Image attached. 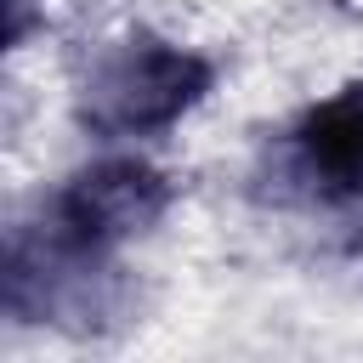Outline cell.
<instances>
[{
  "instance_id": "6da1fadb",
  "label": "cell",
  "mask_w": 363,
  "mask_h": 363,
  "mask_svg": "<svg viewBox=\"0 0 363 363\" xmlns=\"http://www.w3.org/2000/svg\"><path fill=\"white\" fill-rule=\"evenodd\" d=\"M221 62L159 28H125L102 40L74 79V125L96 147H142L170 136L210 102Z\"/></svg>"
},
{
  "instance_id": "7a4b0ae2",
  "label": "cell",
  "mask_w": 363,
  "mask_h": 363,
  "mask_svg": "<svg viewBox=\"0 0 363 363\" xmlns=\"http://www.w3.org/2000/svg\"><path fill=\"white\" fill-rule=\"evenodd\" d=\"M0 306L17 329H51V335L91 340L130 318L136 284L119 267V255L79 250V244L45 233L34 216H17L6 227Z\"/></svg>"
},
{
  "instance_id": "3957f363",
  "label": "cell",
  "mask_w": 363,
  "mask_h": 363,
  "mask_svg": "<svg viewBox=\"0 0 363 363\" xmlns=\"http://www.w3.org/2000/svg\"><path fill=\"white\" fill-rule=\"evenodd\" d=\"M250 193L272 210L352 216L363 210V74L295 108L261 136Z\"/></svg>"
},
{
  "instance_id": "277c9868",
  "label": "cell",
  "mask_w": 363,
  "mask_h": 363,
  "mask_svg": "<svg viewBox=\"0 0 363 363\" xmlns=\"http://www.w3.org/2000/svg\"><path fill=\"white\" fill-rule=\"evenodd\" d=\"M176 176L164 164H153L136 147H102L96 159L74 164L28 216L96 255H119L125 244L147 238L170 210H176Z\"/></svg>"
},
{
  "instance_id": "5b68a950",
  "label": "cell",
  "mask_w": 363,
  "mask_h": 363,
  "mask_svg": "<svg viewBox=\"0 0 363 363\" xmlns=\"http://www.w3.org/2000/svg\"><path fill=\"white\" fill-rule=\"evenodd\" d=\"M28 17H34V0H11L6 6V45H28Z\"/></svg>"
}]
</instances>
